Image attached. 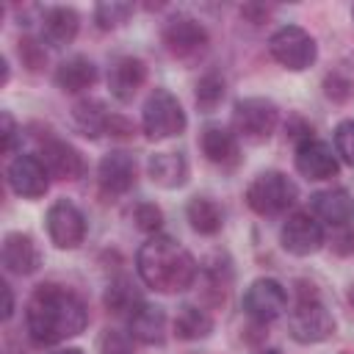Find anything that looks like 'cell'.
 <instances>
[{
  "label": "cell",
  "mask_w": 354,
  "mask_h": 354,
  "mask_svg": "<svg viewBox=\"0 0 354 354\" xmlns=\"http://www.w3.org/2000/svg\"><path fill=\"white\" fill-rule=\"evenodd\" d=\"M25 324L33 343L53 346L80 335L88 324V313H86V304L72 290L47 282V285H39L28 299Z\"/></svg>",
  "instance_id": "obj_1"
},
{
  "label": "cell",
  "mask_w": 354,
  "mask_h": 354,
  "mask_svg": "<svg viewBox=\"0 0 354 354\" xmlns=\"http://www.w3.org/2000/svg\"><path fill=\"white\" fill-rule=\"evenodd\" d=\"M141 279L158 293H180L196 279V260L169 235H152L136 254Z\"/></svg>",
  "instance_id": "obj_2"
},
{
  "label": "cell",
  "mask_w": 354,
  "mask_h": 354,
  "mask_svg": "<svg viewBox=\"0 0 354 354\" xmlns=\"http://www.w3.org/2000/svg\"><path fill=\"white\" fill-rule=\"evenodd\" d=\"M296 288H299V301L288 315L290 337L299 340V343H321V340L332 337L335 318L324 307V301L318 299L315 288L310 282H304V279H299Z\"/></svg>",
  "instance_id": "obj_3"
},
{
  "label": "cell",
  "mask_w": 354,
  "mask_h": 354,
  "mask_svg": "<svg viewBox=\"0 0 354 354\" xmlns=\"http://www.w3.org/2000/svg\"><path fill=\"white\" fill-rule=\"evenodd\" d=\"M296 183L282 171H263L246 188V205L260 216H277L296 202Z\"/></svg>",
  "instance_id": "obj_4"
},
{
  "label": "cell",
  "mask_w": 354,
  "mask_h": 354,
  "mask_svg": "<svg viewBox=\"0 0 354 354\" xmlns=\"http://www.w3.org/2000/svg\"><path fill=\"white\" fill-rule=\"evenodd\" d=\"M141 127L155 141L180 136L185 130V111H183L180 100L166 88H155L144 102Z\"/></svg>",
  "instance_id": "obj_5"
},
{
  "label": "cell",
  "mask_w": 354,
  "mask_h": 354,
  "mask_svg": "<svg viewBox=\"0 0 354 354\" xmlns=\"http://www.w3.org/2000/svg\"><path fill=\"white\" fill-rule=\"evenodd\" d=\"M268 53L285 69L301 72V69L313 66V61L318 55V47H315V39L304 28H299V25H282L279 30L271 33Z\"/></svg>",
  "instance_id": "obj_6"
},
{
  "label": "cell",
  "mask_w": 354,
  "mask_h": 354,
  "mask_svg": "<svg viewBox=\"0 0 354 354\" xmlns=\"http://www.w3.org/2000/svg\"><path fill=\"white\" fill-rule=\"evenodd\" d=\"M277 122H279V111L266 97H246V100H238L235 108H232V127H235V133L241 138L252 141V144L266 141L274 133Z\"/></svg>",
  "instance_id": "obj_7"
},
{
  "label": "cell",
  "mask_w": 354,
  "mask_h": 354,
  "mask_svg": "<svg viewBox=\"0 0 354 354\" xmlns=\"http://www.w3.org/2000/svg\"><path fill=\"white\" fill-rule=\"evenodd\" d=\"M288 307V290L282 288V282L271 279V277H260L254 279L246 293H243V310L249 318L268 324L274 318H279Z\"/></svg>",
  "instance_id": "obj_8"
},
{
  "label": "cell",
  "mask_w": 354,
  "mask_h": 354,
  "mask_svg": "<svg viewBox=\"0 0 354 354\" xmlns=\"http://www.w3.org/2000/svg\"><path fill=\"white\" fill-rule=\"evenodd\" d=\"M47 235L58 249H75L86 238V218L69 199H58L47 210Z\"/></svg>",
  "instance_id": "obj_9"
},
{
  "label": "cell",
  "mask_w": 354,
  "mask_h": 354,
  "mask_svg": "<svg viewBox=\"0 0 354 354\" xmlns=\"http://www.w3.org/2000/svg\"><path fill=\"white\" fill-rule=\"evenodd\" d=\"M163 44L177 58H194L207 47V30L188 14H174L163 25Z\"/></svg>",
  "instance_id": "obj_10"
},
{
  "label": "cell",
  "mask_w": 354,
  "mask_h": 354,
  "mask_svg": "<svg viewBox=\"0 0 354 354\" xmlns=\"http://www.w3.org/2000/svg\"><path fill=\"white\" fill-rule=\"evenodd\" d=\"M279 243L285 252L296 257H307L324 246V230L310 213H293L279 230Z\"/></svg>",
  "instance_id": "obj_11"
},
{
  "label": "cell",
  "mask_w": 354,
  "mask_h": 354,
  "mask_svg": "<svg viewBox=\"0 0 354 354\" xmlns=\"http://www.w3.org/2000/svg\"><path fill=\"white\" fill-rule=\"evenodd\" d=\"M50 171L44 169L41 158L36 155H17L8 163V185L14 188V194L25 196V199H39L47 194L50 185Z\"/></svg>",
  "instance_id": "obj_12"
},
{
  "label": "cell",
  "mask_w": 354,
  "mask_h": 354,
  "mask_svg": "<svg viewBox=\"0 0 354 354\" xmlns=\"http://www.w3.org/2000/svg\"><path fill=\"white\" fill-rule=\"evenodd\" d=\"M296 169L307 180H329L337 174V158L326 141L307 138L296 147Z\"/></svg>",
  "instance_id": "obj_13"
},
{
  "label": "cell",
  "mask_w": 354,
  "mask_h": 354,
  "mask_svg": "<svg viewBox=\"0 0 354 354\" xmlns=\"http://www.w3.org/2000/svg\"><path fill=\"white\" fill-rule=\"evenodd\" d=\"M310 205H313V213L326 221L329 227H337V230H346L354 224V199L348 191L343 188H329V191H318L310 196Z\"/></svg>",
  "instance_id": "obj_14"
},
{
  "label": "cell",
  "mask_w": 354,
  "mask_h": 354,
  "mask_svg": "<svg viewBox=\"0 0 354 354\" xmlns=\"http://www.w3.org/2000/svg\"><path fill=\"white\" fill-rule=\"evenodd\" d=\"M3 266L11 274L28 277L41 266V252L28 232H8L3 238Z\"/></svg>",
  "instance_id": "obj_15"
},
{
  "label": "cell",
  "mask_w": 354,
  "mask_h": 354,
  "mask_svg": "<svg viewBox=\"0 0 354 354\" xmlns=\"http://www.w3.org/2000/svg\"><path fill=\"white\" fill-rule=\"evenodd\" d=\"M144 80H147V66L141 58H133V55L116 58L108 72V88L119 102H130L136 91L144 86Z\"/></svg>",
  "instance_id": "obj_16"
},
{
  "label": "cell",
  "mask_w": 354,
  "mask_h": 354,
  "mask_svg": "<svg viewBox=\"0 0 354 354\" xmlns=\"http://www.w3.org/2000/svg\"><path fill=\"white\" fill-rule=\"evenodd\" d=\"M97 180L102 185L105 194H124L130 191L133 180H136V160L133 155L116 149V152H108L100 166H97Z\"/></svg>",
  "instance_id": "obj_17"
},
{
  "label": "cell",
  "mask_w": 354,
  "mask_h": 354,
  "mask_svg": "<svg viewBox=\"0 0 354 354\" xmlns=\"http://www.w3.org/2000/svg\"><path fill=\"white\" fill-rule=\"evenodd\" d=\"M41 163L58 180H77L83 174V158H80V152L72 144L61 141V138L44 141V147H41Z\"/></svg>",
  "instance_id": "obj_18"
},
{
  "label": "cell",
  "mask_w": 354,
  "mask_h": 354,
  "mask_svg": "<svg viewBox=\"0 0 354 354\" xmlns=\"http://www.w3.org/2000/svg\"><path fill=\"white\" fill-rule=\"evenodd\" d=\"M77 28H80V17L75 8L66 6L47 8L41 17V39L50 47H66L77 36Z\"/></svg>",
  "instance_id": "obj_19"
},
{
  "label": "cell",
  "mask_w": 354,
  "mask_h": 354,
  "mask_svg": "<svg viewBox=\"0 0 354 354\" xmlns=\"http://www.w3.org/2000/svg\"><path fill=\"white\" fill-rule=\"evenodd\" d=\"M127 329L133 335V340L141 343H163L166 337V313L155 304H138L130 315H127Z\"/></svg>",
  "instance_id": "obj_20"
},
{
  "label": "cell",
  "mask_w": 354,
  "mask_h": 354,
  "mask_svg": "<svg viewBox=\"0 0 354 354\" xmlns=\"http://www.w3.org/2000/svg\"><path fill=\"white\" fill-rule=\"evenodd\" d=\"M149 180L160 188H180L188 180V163L180 152H155L147 160Z\"/></svg>",
  "instance_id": "obj_21"
},
{
  "label": "cell",
  "mask_w": 354,
  "mask_h": 354,
  "mask_svg": "<svg viewBox=\"0 0 354 354\" xmlns=\"http://www.w3.org/2000/svg\"><path fill=\"white\" fill-rule=\"evenodd\" d=\"M94 80H97V66L86 55H72V58L61 61L55 69V86L69 94H77L88 86H94Z\"/></svg>",
  "instance_id": "obj_22"
},
{
  "label": "cell",
  "mask_w": 354,
  "mask_h": 354,
  "mask_svg": "<svg viewBox=\"0 0 354 354\" xmlns=\"http://www.w3.org/2000/svg\"><path fill=\"white\" fill-rule=\"evenodd\" d=\"M202 152L213 163H221V166L235 163L238 160V138H235V133H230L221 124H207L202 130Z\"/></svg>",
  "instance_id": "obj_23"
},
{
  "label": "cell",
  "mask_w": 354,
  "mask_h": 354,
  "mask_svg": "<svg viewBox=\"0 0 354 354\" xmlns=\"http://www.w3.org/2000/svg\"><path fill=\"white\" fill-rule=\"evenodd\" d=\"M111 116H113V113H108L105 105L97 102V100H83V102H77L75 111H72L75 127H77L86 138H100L102 133H108Z\"/></svg>",
  "instance_id": "obj_24"
},
{
  "label": "cell",
  "mask_w": 354,
  "mask_h": 354,
  "mask_svg": "<svg viewBox=\"0 0 354 354\" xmlns=\"http://www.w3.org/2000/svg\"><path fill=\"white\" fill-rule=\"evenodd\" d=\"M185 218L199 235H216L221 230V224H224L221 207L207 196H194L188 202V207H185Z\"/></svg>",
  "instance_id": "obj_25"
},
{
  "label": "cell",
  "mask_w": 354,
  "mask_h": 354,
  "mask_svg": "<svg viewBox=\"0 0 354 354\" xmlns=\"http://www.w3.org/2000/svg\"><path fill=\"white\" fill-rule=\"evenodd\" d=\"M213 332V318L194 304H183L174 315V335L180 340H202Z\"/></svg>",
  "instance_id": "obj_26"
},
{
  "label": "cell",
  "mask_w": 354,
  "mask_h": 354,
  "mask_svg": "<svg viewBox=\"0 0 354 354\" xmlns=\"http://www.w3.org/2000/svg\"><path fill=\"white\" fill-rule=\"evenodd\" d=\"M138 304H144V301H141V293L136 290V285L130 279H116V282L108 285V290H105V307L111 313H127L130 315Z\"/></svg>",
  "instance_id": "obj_27"
},
{
  "label": "cell",
  "mask_w": 354,
  "mask_h": 354,
  "mask_svg": "<svg viewBox=\"0 0 354 354\" xmlns=\"http://www.w3.org/2000/svg\"><path fill=\"white\" fill-rule=\"evenodd\" d=\"M324 91H326V97H332V100H348L351 94H354V69L348 66V64H340V66H335L326 77H324Z\"/></svg>",
  "instance_id": "obj_28"
},
{
  "label": "cell",
  "mask_w": 354,
  "mask_h": 354,
  "mask_svg": "<svg viewBox=\"0 0 354 354\" xmlns=\"http://www.w3.org/2000/svg\"><path fill=\"white\" fill-rule=\"evenodd\" d=\"M221 100H224V77H218L216 72L202 75L196 83V105L202 111H213Z\"/></svg>",
  "instance_id": "obj_29"
},
{
  "label": "cell",
  "mask_w": 354,
  "mask_h": 354,
  "mask_svg": "<svg viewBox=\"0 0 354 354\" xmlns=\"http://www.w3.org/2000/svg\"><path fill=\"white\" fill-rule=\"evenodd\" d=\"M133 14V3H119V0H111V3H100L94 8V19L102 30H111V28H119L122 22H127V17Z\"/></svg>",
  "instance_id": "obj_30"
},
{
  "label": "cell",
  "mask_w": 354,
  "mask_h": 354,
  "mask_svg": "<svg viewBox=\"0 0 354 354\" xmlns=\"http://www.w3.org/2000/svg\"><path fill=\"white\" fill-rule=\"evenodd\" d=\"M100 354H136L133 335L119 329H105L100 337Z\"/></svg>",
  "instance_id": "obj_31"
},
{
  "label": "cell",
  "mask_w": 354,
  "mask_h": 354,
  "mask_svg": "<svg viewBox=\"0 0 354 354\" xmlns=\"http://www.w3.org/2000/svg\"><path fill=\"white\" fill-rule=\"evenodd\" d=\"M335 152L354 166V119H346L335 127Z\"/></svg>",
  "instance_id": "obj_32"
},
{
  "label": "cell",
  "mask_w": 354,
  "mask_h": 354,
  "mask_svg": "<svg viewBox=\"0 0 354 354\" xmlns=\"http://www.w3.org/2000/svg\"><path fill=\"white\" fill-rule=\"evenodd\" d=\"M133 218H136V227L144 230V232H155V230L163 224V213H160V207H155L152 202H141V205L136 207Z\"/></svg>",
  "instance_id": "obj_33"
},
{
  "label": "cell",
  "mask_w": 354,
  "mask_h": 354,
  "mask_svg": "<svg viewBox=\"0 0 354 354\" xmlns=\"http://www.w3.org/2000/svg\"><path fill=\"white\" fill-rule=\"evenodd\" d=\"M19 55L25 58V66H28V69H39V66L44 64V50H41L36 41H30V39L19 41Z\"/></svg>",
  "instance_id": "obj_34"
},
{
  "label": "cell",
  "mask_w": 354,
  "mask_h": 354,
  "mask_svg": "<svg viewBox=\"0 0 354 354\" xmlns=\"http://www.w3.org/2000/svg\"><path fill=\"white\" fill-rule=\"evenodd\" d=\"M0 122H3V152H11L14 149V141H17V124L11 119L8 111L0 113Z\"/></svg>",
  "instance_id": "obj_35"
},
{
  "label": "cell",
  "mask_w": 354,
  "mask_h": 354,
  "mask_svg": "<svg viewBox=\"0 0 354 354\" xmlns=\"http://www.w3.org/2000/svg\"><path fill=\"white\" fill-rule=\"evenodd\" d=\"M3 288V299H6V304H3V321H8L11 318V313H14V293H11V285H0Z\"/></svg>",
  "instance_id": "obj_36"
},
{
  "label": "cell",
  "mask_w": 354,
  "mask_h": 354,
  "mask_svg": "<svg viewBox=\"0 0 354 354\" xmlns=\"http://www.w3.org/2000/svg\"><path fill=\"white\" fill-rule=\"evenodd\" d=\"M53 354H83L80 348H61V351H53Z\"/></svg>",
  "instance_id": "obj_37"
},
{
  "label": "cell",
  "mask_w": 354,
  "mask_h": 354,
  "mask_svg": "<svg viewBox=\"0 0 354 354\" xmlns=\"http://www.w3.org/2000/svg\"><path fill=\"white\" fill-rule=\"evenodd\" d=\"M348 301H351V304H354V285H351V288H348Z\"/></svg>",
  "instance_id": "obj_38"
},
{
  "label": "cell",
  "mask_w": 354,
  "mask_h": 354,
  "mask_svg": "<svg viewBox=\"0 0 354 354\" xmlns=\"http://www.w3.org/2000/svg\"><path fill=\"white\" fill-rule=\"evenodd\" d=\"M260 354H279V351H274V348H266V351H260Z\"/></svg>",
  "instance_id": "obj_39"
},
{
  "label": "cell",
  "mask_w": 354,
  "mask_h": 354,
  "mask_svg": "<svg viewBox=\"0 0 354 354\" xmlns=\"http://www.w3.org/2000/svg\"><path fill=\"white\" fill-rule=\"evenodd\" d=\"M351 17H354V8H351Z\"/></svg>",
  "instance_id": "obj_40"
}]
</instances>
